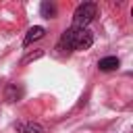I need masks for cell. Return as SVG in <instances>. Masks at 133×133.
<instances>
[{"label":"cell","instance_id":"cell-1","mask_svg":"<svg viewBox=\"0 0 133 133\" xmlns=\"http://www.w3.org/2000/svg\"><path fill=\"white\" fill-rule=\"evenodd\" d=\"M96 12H98L96 2H83V4H79V6L75 8V12H73V25H71V27L87 29V25L94 21Z\"/></svg>","mask_w":133,"mask_h":133},{"label":"cell","instance_id":"cell-2","mask_svg":"<svg viewBox=\"0 0 133 133\" xmlns=\"http://www.w3.org/2000/svg\"><path fill=\"white\" fill-rule=\"evenodd\" d=\"M79 31H81V29H77V27L64 29L62 35H60V39H58V44H56V50H58L60 54H71V52H75V44H77Z\"/></svg>","mask_w":133,"mask_h":133},{"label":"cell","instance_id":"cell-3","mask_svg":"<svg viewBox=\"0 0 133 133\" xmlns=\"http://www.w3.org/2000/svg\"><path fill=\"white\" fill-rule=\"evenodd\" d=\"M23 94H25V89L21 83H8L4 87V100L6 102H19L23 98Z\"/></svg>","mask_w":133,"mask_h":133},{"label":"cell","instance_id":"cell-4","mask_svg":"<svg viewBox=\"0 0 133 133\" xmlns=\"http://www.w3.org/2000/svg\"><path fill=\"white\" fill-rule=\"evenodd\" d=\"M46 35V29L42 27V25H33L27 33H25V37H23V46H31L33 42H37V39H42Z\"/></svg>","mask_w":133,"mask_h":133},{"label":"cell","instance_id":"cell-5","mask_svg":"<svg viewBox=\"0 0 133 133\" xmlns=\"http://www.w3.org/2000/svg\"><path fill=\"white\" fill-rule=\"evenodd\" d=\"M91 44H94V33L89 29H81L79 35H77L75 50H87V48H91Z\"/></svg>","mask_w":133,"mask_h":133},{"label":"cell","instance_id":"cell-6","mask_svg":"<svg viewBox=\"0 0 133 133\" xmlns=\"http://www.w3.org/2000/svg\"><path fill=\"white\" fill-rule=\"evenodd\" d=\"M118 64H121V60L116 56H104V58L98 60V69L100 71H114V69H118Z\"/></svg>","mask_w":133,"mask_h":133},{"label":"cell","instance_id":"cell-7","mask_svg":"<svg viewBox=\"0 0 133 133\" xmlns=\"http://www.w3.org/2000/svg\"><path fill=\"white\" fill-rule=\"evenodd\" d=\"M17 133H44V127L37 123H17Z\"/></svg>","mask_w":133,"mask_h":133},{"label":"cell","instance_id":"cell-8","mask_svg":"<svg viewBox=\"0 0 133 133\" xmlns=\"http://www.w3.org/2000/svg\"><path fill=\"white\" fill-rule=\"evenodd\" d=\"M39 15H42L44 19H54V17H56V4H52V2H42V4H39Z\"/></svg>","mask_w":133,"mask_h":133},{"label":"cell","instance_id":"cell-9","mask_svg":"<svg viewBox=\"0 0 133 133\" xmlns=\"http://www.w3.org/2000/svg\"><path fill=\"white\" fill-rule=\"evenodd\" d=\"M44 52L42 50H37V52H33V54H29V56H25L23 60H21V64H27V62H31V60H35V58H39Z\"/></svg>","mask_w":133,"mask_h":133}]
</instances>
